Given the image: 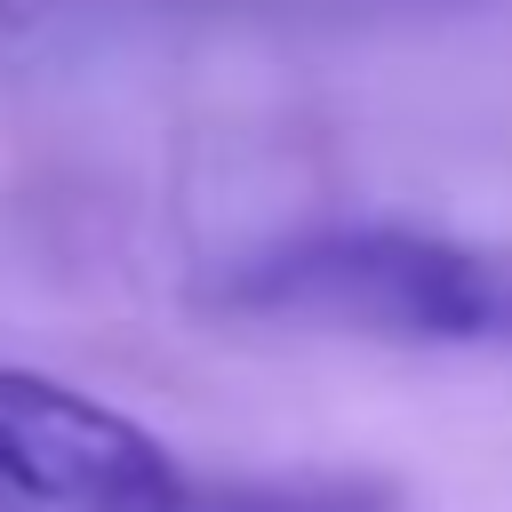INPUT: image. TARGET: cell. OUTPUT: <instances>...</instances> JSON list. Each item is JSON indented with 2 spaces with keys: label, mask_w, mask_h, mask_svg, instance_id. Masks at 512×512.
<instances>
[{
  "label": "cell",
  "mask_w": 512,
  "mask_h": 512,
  "mask_svg": "<svg viewBox=\"0 0 512 512\" xmlns=\"http://www.w3.org/2000/svg\"><path fill=\"white\" fill-rule=\"evenodd\" d=\"M216 312L296 320L384 344H496L512 352V240H456L408 224H320L248 248L208 280Z\"/></svg>",
  "instance_id": "obj_1"
},
{
  "label": "cell",
  "mask_w": 512,
  "mask_h": 512,
  "mask_svg": "<svg viewBox=\"0 0 512 512\" xmlns=\"http://www.w3.org/2000/svg\"><path fill=\"white\" fill-rule=\"evenodd\" d=\"M0 496L24 512H176L192 480L120 408L0 360Z\"/></svg>",
  "instance_id": "obj_2"
}]
</instances>
